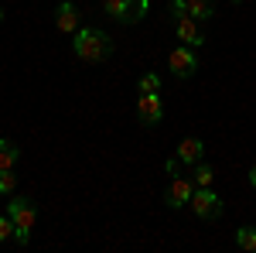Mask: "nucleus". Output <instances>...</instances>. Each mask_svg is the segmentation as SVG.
Masks as SVG:
<instances>
[{
  "instance_id": "nucleus-1",
  "label": "nucleus",
  "mask_w": 256,
  "mask_h": 253,
  "mask_svg": "<svg viewBox=\"0 0 256 253\" xmlns=\"http://www.w3.org/2000/svg\"><path fill=\"white\" fill-rule=\"evenodd\" d=\"M72 52L86 65H99V62H106L113 55V38L102 28H79L76 38H72Z\"/></svg>"
},
{
  "instance_id": "nucleus-2",
  "label": "nucleus",
  "mask_w": 256,
  "mask_h": 253,
  "mask_svg": "<svg viewBox=\"0 0 256 253\" xmlns=\"http://www.w3.org/2000/svg\"><path fill=\"white\" fill-rule=\"evenodd\" d=\"M7 215L14 222V243L18 246H28L31 243V229L38 226V205L28 198V195H14L7 202Z\"/></svg>"
},
{
  "instance_id": "nucleus-3",
  "label": "nucleus",
  "mask_w": 256,
  "mask_h": 253,
  "mask_svg": "<svg viewBox=\"0 0 256 253\" xmlns=\"http://www.w3.org/2000/svg\"><path fill=\"white\" fill-rule=\"evenodd\" d=\"M99 11L116 24H140L150 11V0H99Z\"/></svg>"
},
{
  "instance_id": "nucleus-4",
  "label": "nucleus",
  "mask_w": 256,
  "mask_h": 253,
  "mask_svg": "<svg viewBox=\"0 0 256 253\" xmlns=\"http://www.w3.org/2000/svg\"><path fill=\"white\" fill-rule=\"evenodd\" d=\"M188 209H192L202 222H216L218 215H222V198H218V192H212V185H208V188H195Z\"/></svg>"
},
{
  "instance_id": "nucleus-5",
  "label": "nucleus",
  "mask_w": 256,
  "mask_h": 253,
  "mask_svg": "<svg viewBox=\"0 0 256 253\" xmlns=\"http://www.w3.org/2000/svg\"><path fill=\"white\" fill-rule=\"evenodd\" d=\"M168 69L174 79H192L198 72V48H188V45H174L171 55H168Z\"/></svg>"
},
{
  "instance_id": "nucleus-6",
  "label": "nucleus",
  "mask_w": 256,
  "mask_h": 253,
  "mask_svg": "<svg viewBox=\"0 0 256 253\" xmlns=\"http://www.w3.org/2000/svg\"><path fill=\"white\" fill-rule=\"evenodd\" d=\"M195 178H184L178 175L171 185H168V192H164V205L168 209H188V202H192V195H195Z\"/></svg>"
},
{
  "instance_id": "nucleus-7",
  "label": "nucleus",
  "mask_w": 256,
  "mask_h": 253,
  "mask_svg": "<svg viewBox=\"0 0 256 253\" xmlns=\"http://www.w3.org/2000/svg\"><path fill=\"white\" fill-rule=\"evenodd\" d=\"M137 117L144 127H158L160 120H164V99H160V93H140Z\"/></svg>"
},
{
  "instance_id": "nucleus-8",
  "label": "nucleus",
  "mask_w": 256,
  "mask_h": 253,
  "mask_svg": "<svg viewBox=\"0 0 256 253\" xmlns=\"http://www.w3.org/2000/svg\"><path fill=\"white\" fill-rule=\"evenodd\" d=\"M55 28H58L62 35H76V31L82 28V11H79V4L62 0L58 7H55Z\"/></svg>"
},
{
  "instance_id": "nucleus-9",
  "label": "nucleus",
  "mask_w": 256,
  "mask_h": 253,
  "mask_svg": "<svg viewBox=\"0 0 256 253\" xmlns=\"http://www.w3.org/2000/svg\"><path fill=\"white\" fill-rule=\"evenodd\" d=\"M174 38L181 41V45H188V48H202V45H205L202 21H195V18H181V21H174Z\"/></svg>"
},
{
  "instance_id": "nucleus-10",
  "label": "nucleus",
  "mask_w": 256,
  "mask_h": 253,
  "mask_svg": "<svg viewBox=\"0 0 256 253\" xmlns=\"http://www.w3.org/2000/svg\"><path fill=\"white\" fill-rule=\"evenodd\" d=\"M174 157L181 161V168H195L198 161L205 157V144H202V137H184V140L178 144Z\"/></svg>"
},
{
  "instance_id": "nucleus-11",
  "label": "nucleus",
  "mask_w": 256,
  "mask_h": 253,
  "mask_svg": "<svg viewBox=\"0 0 256 253\" xmlns=\"http://www.w3.org/2000/svg\"><path fill=\"white\" fill-rule=\"evenodd\" d=\"M188 18L212 21L216 18V0H188Z\"/></svg>"
},
{
  "instance_id": "nucleus-12",
  "label": "nucleus",
  "mask_w": 256,
  "mask_h": 253,
  "mask_svg": "<svg viewBox=\"0 0 256 253\" xmlns=\"http://www.w3.org/2000/svg\"><path fill=\"white\" fill-rule=\"evenodd\" d=\"M18 157H20L18 144H14V140H7V137H0V168H14V164H18Z\"/></svg>"
},
{
  "instance_id": "nucleus-13",
  "label": "nucleus",
  "mask_w": 256,
  "mask_h": 253,
  "mask_svg": "<svg viewBox=\"0 0 256 253\" xmlns=\"http://www.w3.org/2000/svg\"><path fill=\"white\" fill-rule=\"evenodd\" d=\"M192 178H195V185H198V188H208V185L216 181V171H212V164L198 161L195 168H192Z\"/></svg>"
},
{
  "instance_id": "nucleus-14",
  "label": "nucleus",
  "mask_w": 256,
  "mask_h": 253,
  "mask_svg": "<svg viewBox=\"0 0 256 253\" xmlns=\"http://www.w3.org/2000/svg\"><path fill=\"white\" fill-rule=\"evenodd\" d=\"M236 246L246 253H256V229L253 226H239L236 229Z\"/></svg>"
},
{
  "instance_id": "nucleus-15",
  "label": "nucleus",
  "mask_w": 256,
  "mask_h": 253,
  "mask_svg": "<svg viewBox=\"0 0 256 253\" xmlns=\"http://www.w3.org/2000/svg\"><path fill=\"white\" fill-rule=\"evenodd\" d=\"M14 188H18V175H14V168H0V195L10 198Z\"/></svg>"
},
{
  "instance_id": "nucleus-16",
  "label": "nucleus",
  "mask_w": 256,
  "mask_h": 253,
  "mask_svg": "<svg viewBox=\"0 0 256 253\" xmlns=\"http://www.w3.org/2000/svg\"><path fill=\"white\" fill-rule=\"evenodd\" d=\"M137 89L140 93H160V76L158 72H144L140 82H137Z\"/></svg>"
},
{
  "instance_id": "nucleus-17",
  "label": "nucleus",
  "mask_w": 256,
  "mask_h": 253,
  "mask_svg": "<svg viewBox=\"0 0 256 253\" xmlns=\"http://www.w3.org/2000/svg\"><path fill=\"white\" fill-rule=\"evenodd\" d=\"M168 11H171V21L188 18V0H168Z\"/></svg>"
},
{
  "instance_id": "nucleus-18",
  "label": "nucleus",
  "mask_w": 256,
  "mask_h": 253,
  "mask_svg": "<svg viewBox=\"0 0 256 253\" xmlns=\"http://www.w3.org/2000/svg\"><path fill=\"white\" fill-rule=\"evenodd\" d=\"M14 239V222H10V215L4 212L0 215V243H10Z\"/></svg>"
},
{
  "instance_id": "nucleus-19",
  "label": "nucleus",
  "mask_w": 256,
  "mask_h": 253,
  "mask_svg": "<svg viewBox=\"0 0 256 253\" xmlns=\"http://www.w3.org/2000/svg\"><path fill=\"white\" fill-rule=\"evenodd\" d=\"M164 168H168L171 175H178V171H181V161H178V157H168V164H164Z\"/></svg>"
},
{
  "instance_id": "nucleus-20",
  "label": "nucleus",
  "mask_w": 256,
  "mask_h": 253,
  "mask_svg": "<svg viewBox=\"0 0 256 253\" xmlns=\"http://www.w3.org/2000/svg\"><path fill=\"white\" fill-rule=\"evenodd\" d=\"M250 185L256 188V164H253V171H250Z\"/></svg>"
},
{
  "instance_id": "nucleus-21",
  "label": "nucleus",
  "mask_w": 256,
  "mask_h": 253,
  "mask_svg": "<svg viewBox=\"0 0 256 253\" xmlns=\"http://www.w3.org/2000/svg\"><path fill=\"white\" fill-rule=\"evenodd\" d=\"M0 24H4V7H0Z\"/></svg>"
},
{
  "instance_id": "nucleus-22",
  "label": "nucleus",
  "mask_w": 256,
  "mask_h": 253,
  "mask_svg": "<svg viewBox=\"0 0 256 253\" xmlns=\"http://www.w3.org/2000/svg\"><path fill=\"white\" fill-rule=\"evenodd\" d=\"M229 4H242V0H229Z\"/></svg>"
}]
</instances>
